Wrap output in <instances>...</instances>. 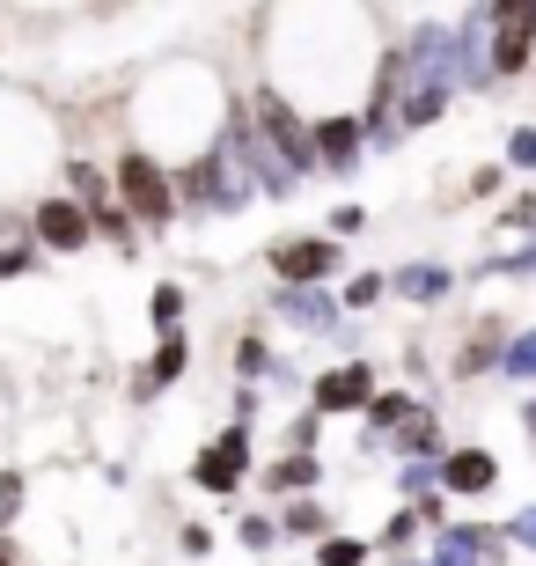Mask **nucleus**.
Returning a JSON list of instances; mask_svg holds the SVG:
<instances>
[{"label": "nucleus", "mask_w": 536, "mask_h": 566, "mask_svg": "<svg viewBox=\"0 0 536 566\" xmlns=\"http://www.w3.org/2000/svg\"><path fill=\"white\" fill-rule=\"evenodd\" d=\"M118 199L140 213V221H169V213H177V191H169V177L147 163V155H125L118 163Z\"/></svg>", "instance_id": "nucleus-1"}, {"label": "nucleus", "mask_w": 536, "mask_h": 566, "mask_svg": "<svg viewBox=\"0 0 536 566\" xmlns=\"http://www.w3.org/2000/svg\"><path fill=\"white\" fill-rule=\"evenodd\" d=\"M493 22H500L493 66H500V74H522V66H529V44H536V8L507 0V8H493Z\"/></svg>", "instance_id": "nucleus-2"}, {"label": "nucleus", "mask_w": 536, "mask_h": 566, "mask_svg": "<svg viewBox=\"0 0 536 566\" xmlns=\"http://www.w3.org/2000/svg\"><path fill=\"white\" fill-rule=\"evenodd\" d=\"M88 207H74V199H44L38 207V243H52V251H82L88 243Z\"/></svg>", "instance_id": "nucleus-3"}, {"label": "nucleus", "mask_w": 536, "mask_h": 566, "mask_svg": "<svg viewBox=\"0 0 536 566\" xmlns=\"http://www.w3.org/2000/svg\"><path fill=\"white\" fill-rule=\"evenodd\" d=\"M272 273L280 280H330L338 273V243H272Z\"/></svg>", "instance_id": "nucleus-4"}, {"label": "nucleus", "mask_w": 536, "mask_h": 566, "mask_svg": "<svg viewBox=\"0 0 536 566\" xmlns=\"http://www.w3.org/2000/svg\"><path fill=\"white\" fill-rule=\"evenodd\" d=\"M353 405H375V382H368V368H360V360H353V368L316 376V412H353Z\"/></svg>", "instance_id": "nucleus-5"}, {"label": "nucleus", "mask_w": 536, "mask_h": 566, "mask_svg": "<svg viewBox=\"0 0 536 566\" xmlns=\"http://www.w3.org/2000/svg\"><path fill=\"white\" fill-rule=\"evenodd\" d=\"M243 471H250V441L243 434H221L207 457H199V485H213V493H228Z\"/></svg>", "instance_id": "nucleus-6"}, {"label": "nucleus", "mask_w": 536, "mask_h": 566, "mask_svg": "<svg viewBox=\"0 0 536 566\" xmlns=\"http://www.w3.org/2000/svg\"><path fill=\"white\" fill-rule=\"evenodd\" d=\"M316 155H324L330 169H346L353 155H360V126H353V118H338V111H330L324 126H316Z\"/></svg>", "instance_id": "nucleus-7"}, {"label": "nucleus", "mask_w": 536, "mask_h": 566, "mask_svg": "<svg viewBox=\"0 0 536 566\" xmlns=\"http://www.w3.org/2000/svg\"><path fill=\"white\" fill-rule=\"evenodd\" d=\"M493 479H500V471H493V457H485V449H463V457H449V485H455V493H485Z\"/></svg>", "instance_id": "nucleus-8"}, {"label": "nucleus", "mask_w": 536, "mask_h": 566, "mask_svg": "<svg viewBox=\"0 0 536 566\" xmlns=\"http://www.w3.org/2000/svg\"><path fill=\"white\" fill-rule=\"evenodd\" d=\"M316 559H324V566H360V559H368V545H360V537H330Z\"/></svg>", "instance_id": "nucleus-9"}, {"label": "nucleus", "mask_w": 536, "mask_h": 566, "mask_svg": "<svg viewBox=\"0 0 536 566\" xmlns=\"http://www.w3.org/2000/svg\"><path fill=\"white\" fill-rule=\"evenodd\" d=\"M316 479V463L309 457H287V463H272V485H309Z\"/></svg>", "instance_id": "nucleus-10"}, {"label": "nucleus", "mask_w": 536, "mask_h": 566, "mask_svg": "<svg viewBox=\"0 0 536 566\" xmlns=\"http://www.w3.org/2000/svg\"><path fill=\"white\" fill-rule=\"evenodd\" d=\"M185 338H162V354H155V376H185Z\"/></svg>", "instance_id": "nucleus-11"}, {"label": "nucleus", "mask_w": 536, "mask_h": 566, "mask_svg": "<svg viewBox=\"0 0 536 566\" xmlns=\"http://www.w3.org/2000/svg\"><path fill=\"white\" fill-rule=\"evenodd\" d=\"M177 316H185V294L162 287V294H155V324H177Z\"/></svg>", "instance_id": "nucleus-12"}, {"label": "nucleus", "mask_w": 536, "mask_h": 566, "mask_svg": "<svg viewBox=\"0 0 536 566\" xmlns=\"http://www.w3.org/2000/svg\"><path fill=\"white\" fill-rule=\"evenodd\" d=\"M287 530H294V537H316V530H324V507H294Z\"/></svg>", "instance_id": "nucleus-13"}]
</instances>
